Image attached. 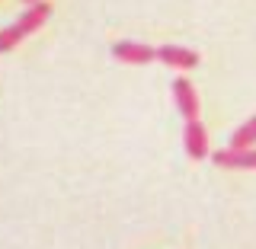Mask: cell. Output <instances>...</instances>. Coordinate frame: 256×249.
Returning <instances> with one entry per match:
<instances>
[{
  "label": "cell",
  "instance_id": "52a82bcc",
  "mask_svg": "<svg viewBox=\"0 0 256 249\" xmlns=\"http://www.w3.org/2000/svg\"><path fill=\"white\" fill-rule=\"evenodd\" d=\"M253 144H256V115L250 118V122H244L234 134H230V147L246 150V147H253Z\"/></svg>",
  "mask_w": 256,
  "mask_h": 249
},
{
  "label": "cell",
  "instance_id": "ba28073f",
  "mask_svg": "<svg viewBox=\"0 0 256 249\" xmlns=\"http://www.w3.org/2000/svg\"><path fill=\"white\" fill-rule=\"evenodd\" d=\"M22 3H29V6H32V3H38V0H22Z\"/></svg>",
  "mask_w": 256,
  "mask_h": 249
},
{
  "label": "cell",
  "instance_id": "5b68a950",
  "mask_svg": "<svg viewBox=\"0 0 256 249\" xmlns=\"http://www.w3.org/2000/svg\"><path fill=\"white\" fill-rule=\"evenodd\" d=\"M157 61L170 64V67H180V70L198 67V54L189 51V48H180V45H164V48H157Z\"/></svg>",
  "mask_w": 256,
  "mask_h": 249
},
{
  "label": "cell",
  "instance_id": "6da1fadb",
  "mask_svg": "<svg viewBox=\"0 0 256 249\" xmlns=\"http://www.w3.org/2000/svg\"><path fill=\"white\" fill-rule=\"evenodd\" d=\"M48 16H52V6H48L45 0L32 3L29 10L22 13L16 22H13V26H6L4 32H0V54H4V51H10V48H16V45L22 42V38H26V35H32L36 29H42Z\"/></svg>",
  "mask_w": 256,
  "mask_h": 249
},
{
  "label": "cell",
  "instance_id": "7a4b0ae2",
  "mask_svg": "<svg viewBox=\"0 0 256 249\" xmlns=\"http://www.w3.org/2000/svg\"><path fill=\"white\" fill-rule=\"evenodd\" d=\"M214 166L221 170H256V147H224V150H214L212 154Z\"/></svg>",
  "mask_w": 256,
  "mask_h": 249
},
{
  "label": "cell",
  "instance_id": "8992f818",
  "mask_svg": "<svg viewBox=\"0 0 256 249\" xmlns=\"http://www.w3.org/2000/svg\"><path fill=\"white\" fill-rule=\"evenodd\" d=\"M182 141H186V154L192 160H205L208 157V134H205L202 122H186Z\"/></svg>",
  "mask_w": 256,
  "mask_h": 249
},
{
  "label": "cell",
  "instance_id": "3957f363",
  "mask_svg": "<svg viewBox=\"0 0 256 249\" xmlns=\"http://www.w3.org/2000/svg\"><path fill=\"white\" fill-rule=\"evenodd\" d=\"M173 99H176V109L182 112L186 122H198V93L186 77L173 80Z\"/></svg>",
  "mask_w": 256,
  "mask_h": 249
},
{
  "label": "cell",
  "instance_id": "277c9868",
  "mask_svg": "<svg viewBox=\"0 0 256 249\" xmlns=\"http://www.w3.org/2000/svg\"><path fill=\"white\" fill-rule=\"evenodd\" d=\"M112 54H116L118 61H125V64H150V61H157V48L141 45V42H118V45H112Z\"/></svg>",
  "mask_w": 256,
  "mask_h": 249
}]
</instances>
